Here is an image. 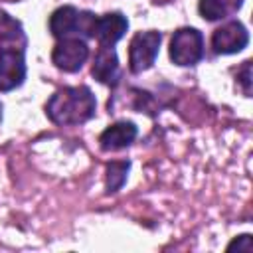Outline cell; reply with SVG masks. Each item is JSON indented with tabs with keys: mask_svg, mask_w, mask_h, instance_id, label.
Instances as JSON below:
<instances>
[{
	"mask_svg": "<svg viewBox=\"0 0 253 253\" xmlns=\"http://www.w3.org/2000/svg\"><path fill=\"white\" fill-rule=\"evenodd\" d=\"M227 249L231 251V249H237V251H245V253H249L251 249H253V243H251V235H239L237 239H233L229 245H227Z\"/></svg>",
	"mask_w": 253,
	"mask_h": 253,
	"instance_id": "15",
	"label": "cell"
},
{
	"mask_svg": "<svg viewBox=\"0 0 253 253\" xmlns=\"http://www.w3.org/2000/svg\"><path fill=\"white\" fill-rule=\"evenodd\" d=\"M128 20L121 12H109L95 18L93 26V38L99 40L101 47H113L126 32Z\"/></svg>",
	"mask_w": 253,
	"mask_h": 253,
	"instance_id": "8",
	"label": "cell"
},
{
	"mask_svg": "<svg viewBox=\"0 0 253 253\" xmlns=\"http://www.w3.org/2000/svg\"><path fill=\"white\" fill-rule=\"evenodd\" d=\"M128 168H130V162L128 160H115V162H109L107 164V192L109 194L117 192L125 184L126 174H128Z\"/></svg>",
	"mask_w": 253,
	"mask_h": 253,
	"instance_id": "13",
	"label": "cell"
},
{
	"mask_svg": "<svg viewBox=\"0 0 253 253\" xmlns=\"http://www.w3.org/2000/svg\"><path fill=\"white\" fill-rule=\"evenodd\" d=\"M204 55V38L196 28H180L170 40V59L176 65H196Z\"/></svg>",
	"mask_w": 253,
	"mask_h": 253,
	"instance_id": "3",
	"label": "cell"
},
{
	"mask_svg": "<svg viewBox=\"0 0 253 253\" xmlns=\"http://www.w3.org/2000/svg\"><path fill=\"white\" fill-rule=\"evenodd\" d=\"M95 14L81 12L75 6H61L57 8L49 18V32L55 38H77L81 36H93L95 26Z\"/></svg>",
	"mask_w": 253,
	"mask_h": 253,
	"instance_id": "2",
	"label": "cell"
},
{
	"mask_svg": "<svg viewBox=\"0 0 253 253\" xmlns=\"http://www.w3.org/2000/svg\"><path fill=\"white\" fill-rule=\"evenodd\" d=\"M26 77L24 47L0 49V91H12Z\"/></svg>",
	"mask_w": 253,
	"mask_h": 253,
	"instance_id": "6",
	"label": "cell"
},
{
	"mask_svg": "<svg viewBox=\"0 0 253 253\" xmlns=\"http://www.w3.org/2000/svg\"><path fill=\"white\" fill-rule=\"evenodd\" d=\"M24 45H26V38L20 22H16L14 18H10L6 12L0 10V49L24 47Z\"/></svg>",
	"mask_w": 253,
	"mask_h": 253,
	"instance_id": "11",
	"label": "cell"
},
{
	"mask_svg": "<svg viewBox=\"0 0 253 253\" xmlns=\"http://www.w3.org/2000/svg\"><path fill=\"white\" fill-rule=\"evenodd\" d=\"M0 111H2V105H0ZM0 117H2V113H0Z\"/></svg>",
	"mask_w": 253,
	"mask_h": 253,
	"instance_id": "16",
	"label": "cell"
},
{
	"mask_svg": "<svg viewBox=\"0 0 253 253\" xmlns=\"http://www.w3.org/2000/svg\"><path fill=\"white\" fill-rule=\"evenodd\" d=\"M249 43V32L241 22H227L211 36V47L215 53H237Z\"/></svg>",
	"mask_w": 253,
	"mask_h": 253,
	"instance_id": "7",
	"label": "cell"
},
{
	"mask_svg": "<svg viewBox=\"0 0 253 253\" xmlns=\"http://www.w3.org/2000/svg\"><path fill=\"white\" fill-rule=\"evenodd\" d=\"M160 42L162 36L154 30L134 34L128 45V67L132 73H142L148 67H152L160 49Z\"/></svg>",
	"mask_w": 253,
	"mask_h": 253,
	"instance_id": "4",
	"label": "cell"
},
{
	"mask_svg": "<svg viewBox=\"0 0 253 253\" xmlns=\"http://www.w3.org/2000/svg\"><path fill=\"white\" fill-rule=\"evenodd\" d=\"M95 95L89 87H63L51 95L45 105V115L55 125H81L95 115Z\"/></svg>",
	"mask_w": 253,
	"mask_h": 253,
	"instance_id": "1",
	"label": "cell"
},
{
	"mask_svg": "<svg viewBox=\"0 0 253 253\" xmlns=\"http://www.w3.org/2000/svg\"><path fill=\"white\" fill-rule=\"evenodd\" d=\"M136 138V126L134 123H128V121H121V123H115L111 126H107L101 136H99V144L103 150H119V148H125L128 146L132 140Z\"/></svg>",
	"mask_w": 253,
	"mask_h": 253,
	"instance_id": "9",
	"label": "cell"
},
{
	"mask_svg": "<svg viewBox=\"0 0 253 253\" xmlns=\"http://www.w3.org/2000/svg\"><path fill=\"white\" fill-rule=\"evenodd\" d=\"M87 57H89V47L81 38H61L51 51L53 65L67 73L79 71L87 61Z\"/></svg>",
	"mask_w": 253,
	"mask_h": 253,
	"instance_id": "5",
	"label": "cell"
},
{
	"mask_svg": "<svg viewBox=\"0 0 253 253\" xmlns=\"http://www.w3.org/2000/svg\"><path fill=\"white\" fill-rule=\"evenodd\" d=\"M243 0H200V14L213 22V20H221L227 18L231 14H235L241 8Z\"/></svg>",
	"mask_w": 253,
	"mask_h": 253,
	"instance_id": "12",
	"label": "cell"
},
{
	"mask_svg": "<svg viewBox=\"0 0 253 253\" xmlns=\"http://www.w3.org/2000/svg\"><path fill=\"white\" fill-rule=\"evenodd\" d=\"M237 83H241L243 93L249 97L251 95V61H245L243 67L237 71Z\"/></svg>",
	"mask_w": 253,
	"mask_h": 253,
	"instance_id": "14",
	"label": "cell"
},
{
	"mask_svg": "<svg viewBox=\"0 0 253 253\" xmlns=\"http://www.w3.org/2000/svg\"><path fill=\"white\" fill-rule=\"evenodd\" d=\"M91 73L97 81H101L105 85H117V81H119V59H117V53H115L113 47H101L99 49Z\"/></svg>",
	"mask_w": 253,
	"mask_h": 253,
	"instance_id": "10",
	"label": "cell"
}]
</instances>
